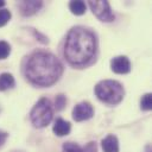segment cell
Segmentation results:
<instances>
[{
	"label": "cell",
	"instance_id": "cell-16",
	"mask_svg": "<svg viewBox=\"0 0 152 152\" xmlns=\"http://www.w3.org/2000/svg\"><path fill=\"white\" fill-rule=\"evenodd\" d=\"M65 104H66V97L63 94L57 95L56 96V100H55V108L57 110H62Z\"/></svg>",
	"mask_w": 152,
	"mask_h": 152
},
{
	"label": "cell",
	"instance_id": "cell-1",
	"mask_svg": "<svg viewBox=\"0 0 152 152\" xmlns=\"http://www.w3.org/2000/svg\"><path fill=\"white\" fill-rule=\"evenodd\" d=\"M24 74L33 86L50 87L62 76L63 65L51 52L34 51L25 63Z\"/></svg>",
	"mask_w": 152,
	"mask_h": 152
},
{
	"label": "cell",
	"instance_id": "cell-10",
	"mask_svg": "<svg viewBox=\"0 0 152 152\" xmlns=\"http://www.w3.org/2000/svg\"><path fill=\"white\" fill-rule=\"evenodd\" d=\"M70 124L63 119H57L55 121V125H53V133L58 137H63V135H66L69 134L70 132Z\"/></svg>",
	"mask_w": 152,
	"mask_h": 152
},
{
	"label": "cell",
	"instance_id": "cell-8",
	"mask_svg": "<svg viewBox=\"0 0 152 152\" xmlns=\"http://www.w3.org/2000/svg\"><path fill=\"white\" fill-rule=\"evenodd\" d=\"M43 6V2L42 1H34V0H31V1H21L19 2L18 7L20 10V13L23 15H32L34 13H37Z\"/></svg>",
	"mask_w": 152,
	"mask_h": 152
},
{
	"label": "cell",
	"instance_id": "cell-4",
	"mask_svg": "<svg viewBox=\"0 0 152 152\" xmlns=\"http://www.w3.org/2000/svg\"><path fill=\"white\" fill-rule=\"evenodd\" d=\"M52 115H53V110H52V104L50 100L46 97H43L31 109L30 119L33 126L38 128H43L51 122Z\"/></svg>",
	"mask_w": 152,
	"mask_h": 152
},
{
	"label": "cell",
	"instance_id": "cell-21",
	"mask_svg": "<svg viewBox=\"0 0 152 152\" xmlns=\"http://www.w3.org/2000/svg\"><path fill=\"white\" fill-rule=\"evenodd\" d=\"M2 6H5V1H1L0 0V7H2Z\"/></svg>",
	"mask_w": 152,
	"mask_h": 152
},
{
	"label": "cell",
	"instance_id": "cell-12",
	"mask_svg": "<svg viewBox=\"0 0 152 152\" xmlns=\"http://www.w3.org/2000/svg\"><path fill=\"white\" fill-rule=\"evenodd\" d=\"M86 4L83 1H71L69 4L70 11L76 15H82L86 13Z\"/></svg>",
	"mask_w": 152,
	"mask_h": 152
},
{
	"label": "cell",
	"instance_id": "cell-11",
	"mask_svg": "<svg viewBox=\"0 0 152 152\" xmlns=\"http://www.w3.org/2000/svg\"><path fill=\"white\" fill-rule=\"evenodd\" d=\"M14 86V77L8 72L0 74V91L11 89Z\"/></svg>",
	"mask_w": 152,
	"mask_h": 152
},
{
	"label": "cell",
	"instance_id": "cell-18",
	"mask_svg": "<svg viewBox=\"0 0 152 152\" xmlns=\"http://www.w3.org/2000/svg\"><path fill=\"white\" fill-rule=\"evenodd\" d=\"M83 152H97V148H96V144L94 141H90L86 145V147L82 150Z\"/></svg>",
	"mask_w": 152,
	"mask_h": 152
},
{
	"label": "cell",
	"instance_id": "cell-3",
	"mask_svg": "<svg viewBox=\"0 0 152 152\" xmlns=\"http://www.w3.org/2000/svg\"><path fill=\"white\" fill-rule=\"evenodd\" d=\"M125 90L120 82L114 80H103L95 86V95L97 99L108 104H116L124 97Z\"/></svg>",
	"mask_w": 152,
	"mask_h": 152
},
{
	"label": "cell",
	"instance_id": "cell-17",
	"mask_svg": "<svg viewBox=\"0 0 152 152\" xmlns=\"http://www.w3.org/2000/svg\"><path fill=\"white\" fill-rule=\"evenodd\" d=\"M10 19H11V12L8 10H6V8L0 10V27L5 26L8 23Z\"/></svg>",
	"mask_w": 152,
	"mask_h": 152
},
{
	"label": "cell",
	"instance_id": "cell-20",
	"mask_svg": "<svg viewBox=\"0 0 152 152\" xmlns=\"http://www.w3.org/2000/svg\"><path fill=\"white\" fill-rule=\"evenodd\" d=\"M145 152H151V147H150V146H146V150H145Z\"/></svg>",
	"mask_w": 152,
	"mask_h": 152
},
{
	"label": "cell",
	"instance_id": "cell-9",
	"mask_svg": "<svg viewBox=\"0 0 152 152\" xmlns=\"http://www.w3.org/2000/svg\"><path fill=\"white\" fill-rule=\"evenodd\" d=\"M101 144L103 152H119V141L113 134H108L104 139H102Z\"/></svg>",
	"mask_w": 152,
	"mask_h": 152
},
{
	"label": "cell",
	"instance_id": "cell-19",
	"mask_svg": "<svg viewBox=\"0 0 152 152\" xmlns=\"http://www.w3.org/2000/svg\"><path fill=\"white\" fill-rule=\"evenodd\" d=\"M7 137H8V134H7L6 132H4V131H1V129H0V147L5 144V141H6Z\"/></svg>",
	"mask_w": 152,
	"mask_h": 152
},
{
	"label": "cell",
	"instance_id": "cell-15",
	"mask_svg": "<svg viewBox=\"0 0 152 152\" xmlns=\"http://www.w3.org/2000/svg\"><path fill=\"white\" fill-rule=\"evenodd\" d=\"M62 152H83V151L75 142H65L62 147Z\"/></svg>",
	"mask_w": 152,
	"mask_h": 152
},
{
	"label": "cell",
	"instance_id": "cell-14",
	"mask_svg": "<svg viewBox=\"0 0 152 152\" xmlns=\"http://www.w3.org/2000/svg\"><path fill=\"white\" fill-rule=\"evenodd\" d=\"M11 52V46L5 40H0V59H5L8 57Z\"/></svg>",
	"mask_w": 152,
	"mask_h": 152
},
{
	"label": "cell",
	"instance_id": "cell-13",
	"mask_svg": "<svg viewBox=\"0 0 152 152\" xmlns=\"http://www.w3.org/2000/svg\"><path fill=\"white\" fill-rule=\"evenodd\" d=\"M140 107H141V109H144V110H150V109L152 108V95H151L150 93L145 94V95L141 97Z\"/></svg>",
	"mask_w": 152,
	"mask_h": 152
},
{
	"label": "cell",
	"instance_id": "cell-5",
	"mask_svg": "<svg viewBox=\"0 0 152 152\" xmlns=\"http://www.w3.org/2000/svg\"><path fill=\"white\" fill-rule=\"evenodd\" d=\"M91 12L101 20L104 23H109L114 20V14L112 12L110 5L108 1H102V0H97V1H89L88 2Z\"/></svg>",
	"mask_w": 152,
	"mask_h": 152
},
{
	"label": "cell",
	"instance_id": "cell-6",
	"mask_svg": "<svg viewBox=\"0 0 152 152\" xmlns=\"http://www.w3.org/2000/svg\"><path fill=\"white\" fill-rule=\"evenodd\" d=\"M93 114H94L93 106L87 101L77 103L72 109V118H74L75 121L88 120L93 116Z\"/></svg>",
	"mask_w": 152,
	"mask_h": 152
},
{
	"label": "cell",
	"instance_id": "cell-2",
	"mask_svg": "<svg viewBox=\"0 0 152 152\" xmlns=\"http://www.w3.org/2000/svg\"><path fill=\"white\" fill-rule=\"evenodd\" d=\"M96 49L97 43L95 34L83 26H75L65 37L64 57L70 65L83 68L93 61Z\"/></svg>",
	"mask_w": 152,
	"mask_h": 152
},
{
	"label": "cell",
	"instance_id": "cell-7",
	"mask_svg": "<svg viewBox=\"0 0 152 152\" xmlns=\"http://www.w3.org/2000/svg\"><path fill=\"white\" fill-rule=\"evenodd\" d=\"M110 68L115 74H127L131 71V62L126 56H118L110 61Z\"/></svg>",
	"mask_w": 152,
	"mask_h": 152
}]
</instances>
